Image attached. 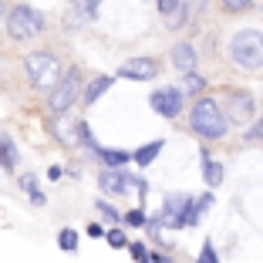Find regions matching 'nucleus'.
Wrapping results in <instances>:
<instances>
[{"label":"nucleus","instance_id":"nucleus-1","mask_svg":"<svg viewBox=\"0 0 263 263\" xmlns=\"http://www.w3.org/2000/svg\"><path fill=\"white\" fill-rule=\"evenodd\" d=\"M230 61L247 74L263 71V31L260 27H243L230 41Z\"/></svg>","mask_w":263,"mask_h":263},{"label":"nucleus","instance_id":"nucleus-2","mask_svg":"<svg viewBox=\"0 0 263 263\" xmlns=\"http://www.w3.org/2000/svg\"><path fill=\"white\" fill-rule=\"evenodd\" d=\"M189 128L199 135V139H223L230 122H226L223 108H219L216 98H199L189 111Z\"/></svg>","mask_w":263,"mask_h":263},{"label":"nucleus","instance_id":"nucleus-3","mask_svg":"<svg viewBox=\"0 0 263 263\" xmlns=\"http://www.w3.org/2000/svg\"><path fill=\"white\" fill-rule=\"evenodd\" d=\"M24 71H27V78L37 91H51L61 81V61H58L54 51H31L24 58Z\"/></svg>","mask_w":263,"mask_h":263},{"label":"nucleus","instance_id":"nucleus-4","mask_svg":"<svg viewBox=\"0 0 263 263\" xmlns=\"http://www.w3.org/2000/svg\"><path fill=\"white\" fill-rule=\"evenodd\" d=\"M4 21H7V37L10 41H31V37L44 34V14L34 10L31 4H14Z\"/></svg>","mask_w":263,"mask_h":263},{"label":"nucleus","instance_id":"nucleus-5","mask_svg":"<svg viewBox=\"0 0 263 263\" xmlns=\"http://www.w3.org/2000/svg\"><path fill=\"white\" fill-rule=\"evenodd\" d=\"M78 95H81V68H68L61 74V81L47 91V108L54 111V115H64V111H71Z\"/></svg>","mask_w":263,"mask_h":263},{"label":"nucleus","instance_id":"nucleus-6","mask_svg":"<svg viewBox=\"0 0 263 263\" xmlns=\"http://www.w3.org/2000/svg\"><path fill=\"white\" fill-rule=\"evenodd\" d=\"M98 186H101L105 196H125L128 189H135V193H142V196L148 193L145 179L132 176V172H125V169H101L98 172Z\"/></svg>","mask_w":263,"mask_h":263},{"label":"nucleus","instance_id":"nucleus-7","mask_svg":"<svg viewBox=\"0 0 263 263\" xmlns=\"http://www.w3.org/2000/svg\"><path fill=\"white\" fill-rule=\"evenodd\" d=\"M223 115H230V122H250V118L256 115V105H253V98H250L247 91H226L223 95Z\"/></svg>","mask_w":263,"mask_h":263},{"label":"nucleus","instance_id":"nucleus-8","mask_svg":"<svg viewBox=\"0 0 263 263\" xmlns=\"http://www.w3.org/2000/svg\"><path fill=\"white\" fill-rule=\"evenodd\" d=\"M148 105L155 108V115L176 118L179 111H182V91H179L176 85H172V88H155V91L148 95Z\"/></svg>","mask_w":263,"mask_h":263},{"label":"nucleus","instance_id":"nucleus-9","mask_svg":"<svg viewBox=\"0 0 263 263\" xmlns=\"http://www.w3.org/2000/svg\"><path fill=\"white\" fill-rule=\"evenodd\" d=\"M159 74V61L155 58H128L118 68V78H128V81H152Z\"/></svg>","mask_w":263,"mask_h":263},{"label":"nucleus","instance_id":"nucleus-10","mask_svg":"<svg viewBox=\"0 0 263 263\" xmlns=\"http://www.w3.org/2000/svg\"><path fill=\"white\" fill-rule=\"evenodd\" d=\"M78 125H81V118L68 115V111L51 118V132L58 135V142H61V145H74V142H78Z\"/></svg>","mask_w":263,"mask_h":263},{"label":"nucleus","instance_id":"nucleus-11","mask_svg":"<svg viewBox=\"0 0 263 263\" xmlns=\"http://www.w3.org/2000/svg\"><path fill=\"white\" fill-rule=\"evenodd\" d=\"M196 61H199V58H196V47L193 44L179 41V44L172 47V64H176L182 74H193V71H196Z\"/></svg>","mask_w":263,"mask_h":263},{"label":"nucleus","instance_id":"nucleus-12","mask_svg":"<svg viewBox=\"0 0 263 263\" xmlns=\"http://www.w3.org/2000/svg\"><path fill=\"white\" fill-rule=\"evenodd\" d=\"M199 162H202V176H206V186H209V189H216L219 182H223V162H216V159H213L206 148L199 152Z\"/></svg>","mask_w":263,"mask_h":263},{"label":"nucleus","instance_id":"nucleus-13","mask_svg":"<svg viewBox=\"0 0 263 263\" xmlns=\"http://www.w3.org/2000/svg\"><path fill=\"white\" fill-rule=\"evenodd\" d=\"M162 148H165V142H162V139H155V142H148V145L135 148V152H132V162L139 165V169H148V165L159 159V152H162Z\"/></svg>","mask_w":263,"mask_h":263},{"label":"nucleus","instance_id":"nucleus-14","mask_svg":"<svg viewBox=\"0 0 263 263\" xmlns=\"http://www.w3.org/2000/svg\"><path fill=\"white\" fill-rule=\"evenodd\" d=\"M111 81H115L111 74H98V78H91V81H88V88L81 91V101H85V105H95V101H98L101 95L111 88Z\"/></svg>","mask_w":263,"mask_h":263},{"label":"nucleus","instance_id":"nucleus-15","mask_svg":"<svg viewBox=\"0 0 263 263\" xmlns=\"http://www.w3.org/2000/svg\"><path fill=\"white\" fill-rule=\"evenodd\" d=\"M95 155L101 159L105 169H125V165L132 162V152H125V148H98Z\"/></svg>","mask_w":263,"mask_h":263},{"label":"nucleus","instance_id":"nucleus-16","mask_svg":"<svg viewBox=\"0 0 263 263\" xmlns=\"http://www.w3.org/2000/svg\"><path fill=\"white\" fill-rule=\"evenodd\" d=\"M21 155H17V145L7 132H0V169H17Z\"/></svg>","mask_w":263,"mask_h":263},{"label":"nucleus","instance_id":"nucleus-17","mask_svg":"<svg viewBox=\"0 0 263 263\" xmlns=\"http://www.w3.org/2000/svg\"><path fill=\"white\" fill-rule=\"evenodd\" d=\"M162 21H165V27H169V31H179V27L189 21V4H179V7H172L169 14H162Z\"/></svg>","mask_w":263,"mask_h":263},{"label":"nucleus","instance_id":"nucleus-18","mask_svg":"<svg viewBox=\"0 0 263 263\" xmlns=\"http://www.w3.org/2000/svg\"><path fill=\"white\" fill-rule=\"evenodd\" d=\"M71 7H74L78 14L85 17V21H95V17H98V7H101V0H71Z\"/></svg>","mask_w":263,"mask_h":263},{"label":"nucleus","instance_id":"nucleus-19","mask_svg":"<svg viewBox=\"0 0 263 263\" xmlns=\"http://www.w3.org/2000/svg\"><path fill=\"white\" fill-rule=\"evenodd\" d=\"M202 88H206V78L193 71V74H186V78H182V88H179V91H182V95H199Z\"/></svg>","mask_w":263,"mask_h":263},{"label":"nucleus","instance_id":"nucleus-20","mask_svg":"<svg viewBox=\"0 0 263 263\" xmlns=\"http://www.w3.org/2000/svg\"><path fill=\"white\" fill-rule=\"evenodd\" d=\"M58 247H61L64 253H78V233L74 230H61L58 233Z\"/></svg>","mask_w":263,"mask_h":263},{"label":"nucleus","instance_id":"nucleus-21","mask_svg":"<svg viewBox=\"0 0 263 263\" xmlns=\"http://www.w3.org/2000/svg\"><path fill=\"white\" fill-rule=\"evenodd\" d=\"M105 240H108V247H115V250H128V236H125V230H108L105 233Z\"/></svg>","mask_w":263,"mask_h":263},{"label":"nucleus","instance_id":"nucleus-22","mask_svg":"<svg viewBox=\"0 0 263 263\" xmlns=\"http://www.w3.org/2000/svg\"><path fill=\"white\" fill-rule=\"evenodd\" d=\"M95 209H98V213H101L105 219H108V223H122V213H118L115 206H108L105 199H98V202H95Z\"/></svg>","mask_w":263,"mask_h":263},{"label":"nucleus","instance_id":"nucleus-23","mask_svg":"<svg viewBox=\"0 0 263 263\" xmlns=\"http://www.w3.org/2000/svg\"><path fill=\"white\" fill-rule=\"evenodd\" d=\"M196 263H219V256H216V247H213V240H206V243H202V253L196 256Z\"/></svg>","mask_w":263,"mask_h":263},{"label":"nucleus","instance_id":"nucleus-24","mask_svg":"<svg viewBox=\"0 0 263 263\" xmlns=\"http://www.w3.org/2000/svg\"><path fill=\"white\" fill-rule=\"evenodd\" d=\"M122 223H125V226H135V230H139V226H145V213H142V209H128V213L122 216Z\"/></svg>","mask_w":263,"mask_h":263},{"label":"nucleus","instance_id":"nucleus-25","mask_svg":"<svg viewBox=\"0 0 263 263\" xmlns=\"http://www.w3.org/2000/svg\"><path fill=\"white\" fill-rule=\"evenodd\" d=\"M250 7H253V0H223V10H230V14H243Z\"/></svg>","mask_w":263,"mask_h":263},{"label":"nucleus","instance_id":"nucleus-26","mask_svg":"<svg viewBox=\"0 0 263 263\" xmlns=\"http://www.w3.org/2000/svg\"><path fill=\"white\" fill-rule=\"evenodd\" d=\"M247 142H263V115L256 118V125L247 128Z\"/></svg>","mask_w":263,"mask_h":263},{"label":"nucleus","instance_id":"nucleus-27","mask_svg":"<svg viewBox=\"0 0 263 263\" xmlns=\"http://www.w3.org/2000/svg\"><path fill=\"white\" fill-rule=\"evenodd\" d=\"M128 253L132 256H135V260H148V247H145V243H128Z\"/></svg>","mask_w":263,"mask_h":263},{"label":"nucleus","instance_id":"nucleus-28","mask_svg":"<svg viewBox=\"0 0 263 263\" xmlns=\"http://www.w3.org/2000/svg\"><path fill=\"white\" fill-rule=\"evenodd\" d=\"M21 189H27V193H34V189H37V176H34V172H27V176H21Z\"/></svg>","mask_w":263,"mask_h":263},{"label":"nucleus","instance_id":"nucleus-29","mask_svg":"<svg viewBox=\"0 0 263 263\" xmlns=\"http://www.w3.org/2000/svg\"><path fill=\"white\" fill-rule=\"evenodd\" d=\"M179 4H186V0H159V10H162V14H169V10L179 7Z\"/></svg>","mask_w":263,"mask_h":263},{"label":"nucleus","instance_id":"nucleus-30","mask_svg":"<svg viewBox=\"0 0 263 263\" xmlns=\"http://www.w3.org/2000/svg\"><path fill=\"white\" fill-rule=\"evenodd\" d=\"M27 196H31V202H34V206H44V202H47V196L41 193V189H34V193H27Z\"/></svg>","mask_w":263,"mask_h":263},{"label":"nucleus","instance_id":"nucleus-31","mask_svg":"<svg viewBox=\"0 0 263 263\" xmlns=\"http://www.w3.org/2000/svg\"><path fill=\"white\" fill-rule=\"evenodd\" d=\"M88 236H91V240H98V236H105V230H101L98 223H91V226H88Z\"/></svg>","mask_w":263,"mask_h":263},{"label":"nucleus","instance_id":"nucleus-32","mask_svg":"<svg viewBox=\"0 0 263 263\" xmlns=\"http://www.w3.org/2000/svg\"><path fill=\"white\" fill-rule=\"evenodd\" d=\"M61 176H64V169H61V165H51V169H47V179H54V182H58Z\"/></svg>","mask_w":263,"mask_h":263},{"label":"nucleus","instance_id":"nucleus-33","mask_svg":"<svg viewBox=\"0 0 263 263\" xmlns=\"http://www.w3.org/2000/svg\"><path fill=\"white\" fill-rule=\"evenodd\" d=\"M7 10H10V7H7V0H0V17H7Z\"/></svg>","mask_w":263,"mask_h":263}]
</instances>
